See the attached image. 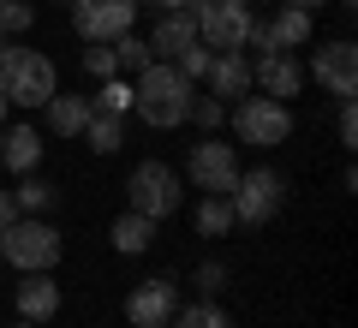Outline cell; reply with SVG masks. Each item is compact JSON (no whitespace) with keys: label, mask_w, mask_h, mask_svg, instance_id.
<instances>
[{"label":"cell","mask_w":358,"mask_h":328,"mask_svg":"<svg viewBox=\"0 0 358 328\" xmlns=\"http://www.w3.org/2000/svg\"><path fill=\"white\" fill-rule=\"evenodd\" d=\"M192 78L179 72L173 60H150L138 72V90H131V108H138L143 126L167 131V126H185V108H192Z\"/></svg>","instance_id":"6da1fadb"},{"label":"cell","mask_w":358,"mask_h":328,"mask_svg":"<svg viewBox=\"0 0 358 328\" xmlns=\"http://www.w3.org/2000/svg\"><path fill=\"white\" fill-rule=\"evenodd\" d=\"M54 90H60V72H54L48 54L0 42V96L13 101V108H42Z\"/></svg>","instance_id":"7a4b0ae2"},{"label":"cell","mask_w":358,"mask_h":328,"mask_svg":"<svg viewBox=\"0 0 358 328\" xmlns=\"http://www.w3.org/2000/svg\"><path fill=\"white\" fill-rule=\"evenodd\" d=\"M60 251H66V239L42 221V215H18L13 227L0 233V257H6L18 275H54Z\"/></svg>","instance_id":"3957f363"},{"label":"cell","mask_w":358,"mask_h":328,"mask_svg":"<svg viewBox=\"0 0 358 328\" xmlns=\"http://www.w3.org/2000/svg\"><path fill=\"white\" fill-rule=\"evenodd\" d=\"M233 138L251 143V150H275V143L293 138V108L275 96H239L233 108Z\"/></svg>","instance_id":"277c9868"},{"label":"cell","mask_w":358,"mask_h":328,"mask_svg":"<svg viewBox=\"0 0 358 328\" xmlns=\"http://www.w3.org/2000/svg\"><path fill=\"white\" fill-rule=\"evenodd\" d=\"M192 18H197V42L215 54H233L251 42V24L257 13L251 6H239V0H192Z\"/></svg>","instance_id":"5b68a950"},{"label":"cell","mask_w":358,"mask_h":328,"mask_svg":"<svg viewBox=\"0 0 358 328\" xmlns=\"http://www.w3.org/2000/svg\"><path fill=\"white\" fill-rule=\"evenodd\" d=\"M227 203H233V221H239V227H263V221H275V215H281L287 185H281V173H275V167H251V173L233 179Z\"/></svg>","instance_id":"8992f818"},{"label":"cell","mask_w":358,"mask_h":328,"mask_svg":"<svg viewBox=\"0 0 358 328\" xmlns=\"http://www.w3.org/2000/svg\"><path fill=\"white\" fill-rule=\"evenodd\" d=\"M126 197L138 215H150V221H167V215L179 209V173L167 162H138L126 179Z\"/></svg>","instance_id":"52a82bcc"},{"label":"cell","mask_w":358,"mask_h":328,"mask_svg":"<svg viewBox=\"0 0 358 328\" xmlns=\"http://www.w3.org/2000/svg\"><path fill=\"white\" fill-rule=\"evenodd\" d=\"M185 173H192L197 191H209V197H227L233 179H239V155H233L227 138H203V143H192V155H185Z\"/></svg>","instance_id":"ba28073f"},{"label":"cell","mask_w":358,"mask_h":328,"mask_svg":"<svg viewBox=\"0 0 358 328\" xmlns=\"http://www.w3.org/2000/svg\"><path fill=\"white\" fill-rule=\"evenodd\" d=\"M143 0H72V30L84 42H114L131 30Z\"/></svg>","instance_id":"9c48e42d"},{"label":"cell","mask_w":358,"mask_h":328,"mask_svg":"<svg viewBox=\"0 0 358 328\" xmlns=\"http://www.w3.org/2000/svg\"><path fill=\"white\" fill-rule=\"evenodd\" d=\"M310 78H317L334 101H341V96H358V48H352V42H329V48H317Z\"/></svg>","instance_id":"30bf717a"},{"label":"cell","mask_w":358,"mask_h":328,"mask_svg":"<svg viewBox=\"0 0 358 328\" xmlns=\"http://www.w3.org/2000/svg\"><path fill=\"white\" fill-rule=\"evenodd\" d=\"M173 311H179V287L173 280H143V287H131V299H126L131 328H167Z\"/></svg>","instance_id":"8fae6325"},{"label":"cell","mask_w":358,"mask_h":328,"mask_svg":"<svg viewBox=\"0 0 358 328\" xmlns=\"http://www.w3.org/2000/svg\"><path fill=\"white\" fill-rule=\"evenodd\" d=\"M251 42H257V48H287V54H293V48H305V42H310V13H305V6H281V13H275V18H257V24H251Z\"/></svg>","instance_id":"7c38bea8"},{"label":"cell","mask_w":358,"mask_h":328,"mask_svg":"<svg viewBox=\"0 0 358 328\" xmlns=\"http://www.w3.org/2000/svg\"><path fill=\"white\" fill-rule=\"evenodd\" d=\"M251 84H263V96L287 101V96H299V90H305V66H299L287 48H268L263 60L251 66Z\"/></svg>","instance_id":"4fadbf2b"},{"label":"cell","mask_w":358,"mask_h":328,"mask_svg":"<svg viewBox=\"0 0 358 328\" xmlns=\"http://www.w3.org/2000/svg\"><path fill=\"white\" fill-rule=\"evenodd\" d=\"M203 78H209V96H221V101H227V96H251V60H245L239 48H233V54H215Z\"/></svg>","instance_id":"5bb4252c"},{"label":"cell","mask_w":358,"mask_h":328,"mask_svg":"<svg viewBox=\"0 0 358 328\" xmlns=\"http://www.w3.org/2000/svg\"><path fill=\"white\" fill-rule=\"evenodd\" d=\"M54 311H60V287H54V275H24V280H18V316H24V322H48Z\"/></svg>","instance_id":"9a60e30c"},{"label":"cell","mask_w":358,"mask_h":328,"mask_svg":"<svg viewBox=\"0 0 358 328\" xmlns=\"http://www.w3.org/2000/svg\"><path fill=\"white\" fill-rule=\"evenodd\" d=\"M42 114H48V131H54V138H84L90 101H84V96H60V90H54V96L42 101Z\"/></svg>","instance_id":"2e32d148"},{"label":"cell","mask_w":358,"mask_h":328,"mask_svg":"<svg viewBox=\"0 0 358 328\" xmlns=\"http://www.w3.org/2000/svg\"><path fill=\"white\" fill-rule=\"evenodd\" d=\"M36 162H42L36 126H6V138H0V167H13V173H36Z\"/></svg>","instance_id":"e0dca14e"},{"label":"cell","mask_w":358,"mask_h":328,"mask_svg":"<svg viewBox=\"0 0 358 328\" xmlns=\"http://www.w3.org/2000/svg\"><path fill=\"white\" fill-rule=\"evenodd\" d=\"M197 42V18H192V6L185 13H162V24H155V36H150V54H162V60H173L179 48H192Z\"/></svg>","instance_id":"ac0fdd59"},{"label":"cell","mask_w":358,"mask_h":328,"mask_svg":"<svg viewBox=\"0 0 358 328\" xmlns=\"http://www.w3.org/2000/svg\"><path fill=\"white\" fill-rule=\"evenodd\" d=\"M150 245H155V221H150V215H138V209H126L114 221V251L120 257H143Z\"/></svg>","instance_id":"d6986e66"},{"label":"cell","mask_w":358,"mask_h":328,"mask_svg":"<svg viewBox=\"0 0 358 328\" xmlns=\"http://www.w3.org/2000/svg\"><path fill=\"white\" fill-rule=\"evenodd\" d=\"M233 227H239V221H233V203L203 191V203H197V233H203V239H221V233H233Z\"/></svg>","instance_id":"ffe728a7"},{"label":"cell","mask_w":358,"mask_h":328,"mask_svg":"<svg viewBox=\"0 0 358 328\" xmlns=\"http://www.w3.org/2000/svg\"><path fill=\"white\" fill-rule=\"evenodd\" d=\"M84 138H90V150H96V155H114L120 143H126V120H114V114H90Z\"/></svg>","instance_id":"44dd1931"},{"label":"cell","mask_w":358,"mask_h":328,"mask_svg":"<svg viewBox=\"0 0 358 328\" xmlns=\"http://www.w3.org/2000/svg\"><path fill=\"white\" fill-rule=\"evenodd\" d=\"M13 197H18V215H42V209H54V197H60V191H54L48 179L24 173V179H18V191H13Z\"/></svg>","instance_id":"7402d4cb"},{"label":"cell","mask_w":358,"mask_h":328,"mask_svg":"<svg viewBox=\"0 0 358 328\" xmlns=\"http://www.w3.org/2000/svg\"><path fill=\"white\" fill-rule=\"evenodd\" d=\"M167 328H233V322H227L221 304L197 299V304H185V311H173V322H167Z\"/></svg>","instance_id":"603a6c76"},{"label":"cell","mask_w":358,"mask_h":328,"mask_svg":"<svg viewBox=\"0 0 358 328\" xmlns=\"http://www.w3.org/2000/svg\"><path fill=\"white\" fill-rule=\"evenodd\" d=\"M126 108H131V84H120V78H102L96 101H90V114H114V120H126Z\"/></svg>","instance_id":"cb8c5ba5"},{"label":"cell","mask_w":358,"mask_h":328,"mask_svg":"<svg viewBox=\"0 0 358 328\" xmlns=\"http://www.w3.org/2000/svg\"><path fill=\"white\" fill-rule=\"evenodd\" d=\"M30 24H36V6H30V0H0V36L6 42L24 36Z\"/></svg>","instance_id":"d4e9b609"},{"label":"cell","mask_w":358,"mask_h":328,"mask_svg":"<svg viewBox=\"0 0 358 328\" xmlns=\"http://www.w3.org/2000/svg\"><path fill=\"white\" fill-rule=\"evenodd\" d=\"M84 72L102 84V78H120V54H114V42H90L84 48Z\"/></svg>","instance_id":"484cf974"},{"label":"cell","mask_w":358,"mask_h":328,"mask_svg":"<svg viewBox=\"0 0 358 328\" xmlns=\"http://www.w3.org/2000/svg\"><path fill=\"white\" fill-rule=\"evenodd\" d=\"M114 54H120V72H143V66L155 60V54H150V42H138L131 30H126V36H114Z\"/></svg>","instance_id":"4316f807"},{"label":"cell","mask_w":358,"mask_h":328,"mask_svg":"<svg viewBox=\"0 0 358 328\" xmlns=\"http://www.w3.org/2000/svg\"><path fill=\"white\" fill-rule=\"evenodd\" d=\"M221 114H227V101H221V96H192V108H185V120H197L203 131H215Z\"/></svg>","instance_id":"83f0119b"},{"label":"cell","mask_w":358,"mask_h":328,"mask_svg":"<svg viewBox=\"0 0 358 328\" xmlns=\"http://www.w3.org/2000/svg\"><path fill=\"white\" fill-rule=\"evenodd\" d=\"M209 60H215V48H203V42H192V48H179V54H173V66H179L185 78H192V84L209 72Z\"/></svg>","instance_id":"f1b7e54d"},{"label":"cell","mask_w":358,"mask_h":328,"mask_svg":"<svg viewBox=\"0 0 358 328\" xmlns=\"http://www.w3.org/2000/svg\"><path fill=\"white\" fill-rule=\"evenodd\" d=\"M334 131H341V143H346V150L358 143V108H352V96H341V120H334Z\"/></svg>","instance_id":"f546056e"},{"label":"cell","mask_w":358,"mask_h":328,"mask_svg":"<svg viewBox=\"0 0 358 328\" xmlns=\"http://www.w3.org/2000/svg\"><path fill=\"white\" fill-rule=\"evenodd\" d=\"M197 287H203V292H221V287H227V263H203V269H197Z\"/></svg>","instance_id":"4dcf8cb0"},{"label":"cell","mask_w":358,"mask_h":328,"mask_svg":"<svg viewBox=\"0 0 358 328\" xmlns=\"http://www.w3.org/2000/svg\"><path fill=\"white\" fill-rule=\"evenodd\" d=\"M13 221H18V197H13V191H0V233L13 227Z\"/></svg>","instance_id":"1f68e13d"},{"label":"cell","mask_w":358,"mask_h":328,"mask_svg":"<svg viewBox=\"0 0 358 328\" xmlns=\"http://www.w3.org/2000/svg\"><path fill=\"white\" fill-rule=\"evenodd\" d=\"M150 6H162V13H185L192 0H150Z\"/></svg>","instance_id":"d6a6232c"},{"label":"cell","mask_w":358,"mask_h":328,"mask_svg":"<svg viewBox=\"0 0 358 328\" xmlns=\"http://www.w3.org/2000/svg\"><path fill=\"white\" fill-rule=\"evenodd\" d=\"M287 6H305V13H317V6H322V0H287Z\"/></svg>","instance_id":"836d02e7"},{"label":"cell","mask_w":358,"mask_h":328,"mask_svg":"<svg viewBox=\"0 0 358 328\" xmlns=\"http://www.w3.org/2000/svg\"><path fill=\"white\" fill-rule=\"evenodd\" d=\"M6 108H13V101H6V96H0V126H6Z\"/></svg>","instance_id":"e575fe53"},{"label":"cell","mask_w":358,"mask_h":328,"mask_svg":"<svg viewBox=\"0 0 358 328\" xmlns=\"http://www.w3.org/2000/svg\"><path fill=\"white\" fill-rule=\"evenodd\" d=\"M13 328H42V322H24V316H18V322H13Z\"/></svg>","instance_id":"d590c367"},{"label":"cell","mask_w":358,"mask_h":328,"mask_svg":"<svg viewBox=\"0 0 358 328\" xmlns=\"http://www.w3.org/2000/svg\"><path fill=\"white\" fill-rule=\"evenodd\" d=\"M239 6H251V0H239Z\"/></svg>","instance_id":"8d00e7d4"},{"label":"cell","mask_w":358,"mask_h":328,"mask_svg":"<svg viewBox=\"0 0 358 328\" xmlns=\"http://www.w3.org/2000/svg\"><path fill=\"white\" fill-rule=\"evenodd\" d=\"M0 263H6V257H0Z\"/></svg>","instance_id":"74e56055"},{"label":"cell","mask_w":358,"mask_h":328,"mask_svg":"<svg viewBox=\"0 0 358 328\" xmlns=\"http://www.w3.org/2000/svg\"><path fill=\"white\" fill-rule=\"evenodd\" d=\"M66 6H72V0H66Z\"/></svg>","instance_id":"f35d334b"},{"label":"cell","mask_w":358,"mask_h":328,"mask_svg":"<svg viewBox=\"0 0 358 328\" xmlns=\"http://www.w3.org/2000/svg\"><path fill=\"white\" fill-rule=\"evenodd\" d=\"M0 42H6V36H0Z\"/></svg>","instance_id":"ab89813d"}]
</instances>
